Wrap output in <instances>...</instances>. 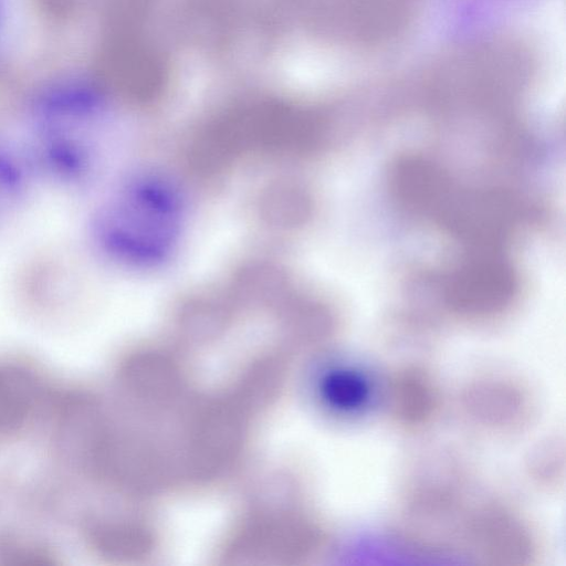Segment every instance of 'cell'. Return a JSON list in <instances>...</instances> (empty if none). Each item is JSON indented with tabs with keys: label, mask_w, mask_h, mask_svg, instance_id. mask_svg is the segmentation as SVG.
Returning <instances> with one entry per match:
<instances>
[{
	"label": "cell",
	"mask_w": 566,
	"mask_h": 566,
	"mask_svg": "<svg viewBox=\"0 0 566 566\" xmlns=\"http://www.w3.org/2000/svg\"><path fill=\"white\" fill-rule=\"evenodd\" d=\"M475 502L463 462L452 454H437L418 463L406 476L397 503L395 533L413 549L460 551Z\"/></svg>",
	"instance_id": "1"
},
{
	"label": "cell",
	"mask_w": 566,
	"mask_h": 566,
	"mask_svg": "<svg viewBox=\"0 0 566 566\" xmlns=\"http://www.w3.org/2000/svg\"><path fill=\"white\" fill-rule=\"evenodd\" d=\"M180 224V201L174 188L146 177L129 182L107 203L99 217L98 234L118 259L148 265L172 251Z\"/></svg>",
	"instance_id": "2"
},
{
	"label": "cell",
	"mask_w": 566,
	"mask_h": 566,
	"mask_svg": "<svg viewBox=\"0 0 566 566\" xmlns=\"http://www.w3.org/2000/svg\"><path fill=\"white\" fill-rule=\"evenodd\" d=\"M233 525L223 556L237 558L304 559L327 545L326 528L300 499L292 502H256Z\"/></svg>",
	"instance_id": "3"
},
{
	"label": "cell",
	"mask_w": 566,
	"mask_h": 566,
	"mask_svg": "<svg viewBox=\"0 0 566 566\" xmlns=\"http://www.w3.org/2000/svg\"><path fill=\"white\" fill-rule=\"evenodd\" d=\"M461 551L479 563L530 565L539 557L531 522L514 506L494 497L475 502L467 521Z\"/></svg>",
	"instance_id": "4"
},
{
	"label": "cell",
	"mask_w": 566,
	"mask_h": 566,
	"mask_svg": "<svg viewBox=\"0 0 566 566\" xmlns=\"http://www.w3.org/2000/svg\"><path fill=\"white\" fill-rule=\"evenodd\" d=\"M467 421L484 433L512 437L534 422L536 399L522 379L503 373H482L467 380L458 396Z\"/></svg>",
	"instance_id": "5"
},
{
	"label": "cell",
	"mask_w": 566,
	"mask_h": 566,
	"mask_svg": "<svg viewBox=\"0 0 566 566\" xmlns=\"http://www.w3.org/2000/svg\"><path fill=\"white\" fill-rule=\"evenodd\" d=\"M512 271L497 261H479L458 270L448 285V304L458 313L486 317L500 313L514 295Z\"/></svg>",
	"instance_id": "6"
},
{
	"label": "cell",
	"mask_w": 566,
	"mask_h": 566,
	"mask_svg": "<svg viewBox=\"0 0 566 566\" xmlns=\"http://www.w3.org/2000/svg\"><path fill=\"white\" fill-rule=\"evenodd\" d=\"M386 406L391 421L402 430L429 427L441 407V390L431 370L419 363L395 368L386 385Z\"/></svg>",
	"instance_id": "7"
},
{
	"label": "cell",
	"mask_w": 566,
	"mask_h": 566,
	"mask_svg": "<svg viewBox=\"0 0 566 566\" xmlns=\"http://www.w3.org/2000/svg\"><path fill=\"white\" fill-rule=\"evenodd\" d=\"M373 386L368 376L350 366L328 368L318 379L316 396L324 408L335 415L361 411L370 400Z\"/></svg>",
	"instance_id": "8"
},
{
	"label": "cell",
	"mask_w": 566,
	"mask_h": 566,
	"mask_svg": "<svg viewBox=\"0 0 566 566\" xmlns=\"http://www.w3.org/2000/svg\"><path fill=\"white\" fill-rule=\"evenodd\" d=\"M564 450L562 440L549 438L530 452L526 472L533 484L546 490L560 485L565 468Z\"/></svg>",
	"instance_id": "9"
},
{
	"label": "cell",
	"mask_w": 566,
	"mask_h": 566,
	"mask_svg": "<svg viewBox=\"0 0 566 566\" xmlns=\"http://www.w3.org/2000/svg\"><path fill=\"white\" fill-rule=\"evenodd\" d=\"M29 387L12 373H0V431L15 426L28 412Z\"/></svg>",
	"instance_id": "10"
},
{
	"label": "cell",
	"mask_w": 566,
	"mask_h": 566,
	"mask_svg": "<svg viewBox=\"0 0 566 566\" xmlns=\"http://www.w3.org/2000/svg\"><path fill=\"white\" fill-rule=\"evenodd\" d=\"M17 190V176L13 169L0 160V209L13 199Z\"/></svg>",
	"instance_id": "11"
},
{
	"label": "cell",
	"mask_w": 566,
	"mask_h": 566,
	"mask_svg": "<svg viewBox=\"0 0 566 566\" xmlns=\"http://www.w3.org/2000/svg\"><path fill=\"white\" fill-rule=\"evenodd\" d=\"M1 32H2V9L0 6V35H1Z\"/></svg>",
	"instance_id": "12"
}]
</instances>
